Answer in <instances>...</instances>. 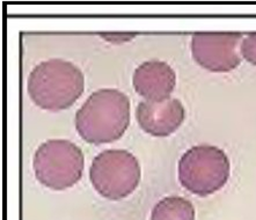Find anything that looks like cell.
Listing matches in <instances>:
<instances>
[{
	"label": "cell",
	"instance_id": "6da1fadb",
	"mask_svg": "<svg viewBox=\"0 0 256 220\" xmlns=\"http://www.w3.org/2000/svg\"><path fill=\"white\" fill-rule=\"evenodd\" d=\"M129 123V98L110 88L94 92L76 114V131L92 144L117 140L124 134Z\"/></svg>",
	"mask_w": 256,
	"mask_h": 220
},
{
	"label": "cell",
	"instance_id": "7a4b0ae2",
	"mask_svg": "<svg viewBox=\"0 0 256 220\" xmlns=\"http://www.w3.org/2000/svg\"><path fill=\"white\" fill-rule=\"evenodd\" d=\"M27 87L29 96L38 107L57 112L70 108L82 96L85 79L71 62L52 58L35 66Z\"/></svg>",
	"mask_w": 256,
	"mask_h": 220
},
{
	"label": "cell",
	"instance_id": "3957f363",
	"mask_svg": "<svg viewBox=\"0 0 256 220\" xmlns=\"http://www.w3.org/2000/svg\"><path fill=\"white\" fill-rule=\"evenodd\" d=\"M228 176V158L216 146H194L182 156L178 162L181 184L188 192L202 197L222 189Z\"/></svg>",
	"mask_w": 256,
	"mask_h": 220
},
{
	"label": "cell",
	"instance_id": "277c9868",
	"mask_svg": "<svg viewBox=\"0 0 256 220\" xmlns=\"http://www.w3.org/2000/svg\"><path fill=\"white\" fill-rule=\"evenodd\" d=\"M85 166L84 153L74 142L65 139H51L36 150L35 175L43 186L63 190L74 186L82 178Z\"/></svg>",
	"mask_w": 256,
	"mask_h": 220
},
{
	"label": "cell",
	"instance_id": "5b68a950",
	"mask_svg": "<svg viewBox=\"0 0 256 220\" xmlns=\"http://www.w3.org/2000/svg\"><path fill=\"white\" fill-rule=\"evenodd\" d=\"M142 170L137 158L126 150H107L94 158L90 170L94 189L108 200H122L140 184Z\"/></svg>",
	"mask_w": 256,
	"mask_h": 220
},
{
	"label": "cell",
	"instance_id": "8992f818",
	"mask_svg": "<svg viewBox=\"0 0 256 220\" xmlns=\"http://www.w3.org/2000/svg\"><path fill=\"white\" fill-rule=\"evenodd\" d=\"M242 34L236 32H200L192 38V57L200 66L214 72H228L240 64L238 46Z\"/></svg>",
	"mask_w": 256,
	"mask_h": 220
},
{
	"label": "cell",
	"instance_id": "52a82bcc",
	"mask_svg": "<svg viewBox=\"0 0 256 220\" xmlns=\"http://www.w3.org/2000/svg\"><path fill=\"white\" fill-rule=\"evenodd\" d=\"M184 108L178 98L146 100L137 107L136 117L140 128L156 137H166L176 131L184 122Z\"/></svg>",
	"mask_w": 256,
	"mask_h": 220
},
{
	"label": "cell",
	"instance_id": "ba28073f",
	"mask_svg": "<svg viewBox=\"0 0 256 220\" xmlns=\"http://www.w3.org/2000/svg\"><path fill=\"white\" fill-rule=\"evenodd\" d=\"M134 87L142 96L152 101L167 98L176 84L174 70L164 62L151 60L140 64L134 73Z\"/></svg>",
	"mask_w": 256,
	"mask_h": 220
},
{
	"label": "cell",
	"instance_id": "9c48e42d",
	"mask_svg": "<svg viewBox=\"0 0 256 220\" xmlns=\"http://www.w3.org/2000/svg\"><path fill=\"white\" fill-rule=\"evenodd\" d=\"M151 220H195V208L184 197H166L153 208Z\"/></svg>",
	"mask_w": 256,
	"mask_h": 220
},
{
	"label": "cell",
	"instance_id": "30bf717a",
	"mask_svg": "<svg viewBox=\"0 0 256 220\" xmlns=\"http://www.w3.org/2000/svg\"><path fill=\"white\" fill-rule=\"evenodd\" d=\"M241 54L250 62L256 65V32H250L240 46Z\"/></svg>",
	"mask_w": 256,
	"mask_h": 220
}]
</instances>
